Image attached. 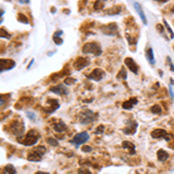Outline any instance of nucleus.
I'll return each mask as SVG.
<instances>
[{
    "label": "nucleus",
    "instance_id": "nucleus-35",
    "mask_svg": "<svg viewBox=\"0 0 174 174\" xmlns=\"http://www.w3.org/2000/svg\"><path fill=\"white\" fill-rule=\"evenodd\" d=\"M26 115L28 116V118L30 120V121H36V115H35V113H33V112H27Z\"/></svg>",
    "mask_w": 174,
    "mask_h": 174
},
{
    "label": "nucleus",
    "instance_id": "nucleus-36",
    "mask_svg": "<svg viewBox=\"0 0 174 174\" xmlns=\"http://www.w3.org/2000/svg\"><path fill=\"white\" fill-rule=\"evenodd\" d=\"M104 128H106V127H104V125H102V124H101V125H99V127L96 128L95 134H96V135H100V134H102V132H104Z\"/></svg>",
    "mask_w": 174,
    "mask_h": 174
},
{
    "label": "nucleus",
    "instance_id": "nucleus-33",
    "mask_svg": "<svg viewBox=\"0 0 174 174\" xmlns=\"http://www.w3.org/2000/svg\"><path fill=\"white\" fill-rule=\"evenodd\" d=\"M46 142H48L51 146H57V145H58V142H57L55 138H52V137H49V138L46 139Z\"/></svg>",
    "mask_w": 174,
    "mask_h": 174
},
{
    "label": "nucleus",
    "instance_id": "nucleus-29",
    "mask_svg": "<svg viewBox=\"0 0 174 174\" xmlns=\"http://www.w3.org/2000/svg\"><path fill=\"white\" fill-rule=\"evenodd\" d=\"M163 23H164V26L166 27V30L170 33V35H171V38L173 40L174 38V33H173V30H172V28L170 27V25H168V22L166 21V20H163Z\"/></svg>",
    "mask_w": 174,
    "mask_h": 174
},
{
    "label": "nucleus",
    "instance_id": "nucleus-14",
    "mask_svg": "<svg viewBox=\"0 0 174 174\" xmlns=\"http://www.w3.org/2000/svg\"><path fill=\"white\" fill-rule=\"evenodd\" d=\"M124 64H125V66H128V69L130 70L132 73L138 74V65H137V63L134 61L131 57H127L124 59Z\"/></svg>",
    "mask_w": 174,
    "mask_h": 174
},
{
    "label": "nucleus",
    "instance_id": "nucleus-30",
    "mask_svg": "<svg viewBox=\"0 0 174 174\" xmlns=\"http://www.w3.org/2000/svg\"><path fill=\"white\" fill-rule=\"evenodd\" d=\"M76 82H77V80L74 78H71V77L64 79V84L68 85V86H71V85H73V84H76Z\"/></svg>",
    "mask_w": 174,
    "mask_h": 174
},
{
    "label": "nucleus",
    "instance_id": "nucleus-19",
    "mask_svg": "<svg viewBox=\"0 0 174 174\" xmlns=\"http://www.w3.org/2000/svg\"><path fill=\"white\" fill-rule=\"evenodd\" d=\"M145 57L148 62L151 65H156V59H154V53H153V49L152 48H148L145 51Z\"/></svg>",
    "mask_w": 174,
    "mask_h": 174
},
{
    "label": "nucleus",
    "instance_id": "nucleus-9",
    "mask_svg": "<svg viewBox=\"0 0 174 174\" xmlns=\"http://www.w3.org/2000/svg\"><path fill=\"white\" fill-rule=\"evenodd\" d=\"M100 30L106 35L115 36V35H117V25H116L115 22H112V23L101 26L100 27Z\"/></svg>",
    "mask_w": 174,
    "mask_h": 174
},
{
    "label": "nucleus",
    "instance_id": "nucleus-18",
    "mask_svg": "<svg viewBox=\"0 0 174 174\" xmlns=\"http://www.w3.org/2000/svg\"><path fill=\"white\" fill-rule=\"evenodd\" d=\"M137 104H138V99H137V98H130L129 100H127V101L123 102L122 107H123V109H125V110H130V109H132V107L136 106Z\"/></svg>",
    "mask_w": 174,
    "mask_h": 174
},
{
    "label": "nucleus",
    "instance_id": "nucleus-3",
    "mask_svg": "<svg viewBox=\"0 0 174 174\" xmlns=\"http://www.w3.org/2000/svg\"><path fill=\"white\" fill-rule=\"evenodd\" d=\"M82 52L86 55H94L95 57H98L102 53V48L100 43H98V42H88V43L84 44Z\"/></svg>",
    "mask_w": 174,
    "mask_h": 174
},
{
    "label": "nucleus",
    "instance_id": "nucleus-22",
    "mask_svg": "<svg viewBox=\"0 0 174 174\" xmlns=\"http://www.w3.org/2000/svg\"><path fill=\"white\" fill-rule=\"evenodd\" d=\"M157 158H158L159 161H166V160L170 158V154H168V152L165 151V150H158V152H157Z\"/></svg>",
    "mask_w": 174,
    "mask_h": 174
},
{
    "label": "nucleus",
    "instance_id": "nucleus-21",
    "mask_svg": "<svg viewBox=\"0 0 174 174\" xmlns=\"http://www.w3.org/2000/svg\"><path fill=\"white\" fill-rule=\"evenodd\" d=\"M1 174H16V170L15 167L10 164H7L2 167L1 170Z\"/></svg>",
    "mask_w": 174,
    "mask_h": 174
},
{
    "label": "nucleus",
    "instance_id": "nucleus-6",
    "mask_svg": "<svg viewBox=\"0 0 174 174\" xmlns=\"http://www.w3.org/2000/svg\"><path fill=\"white\" fill-rule=\"evenodd\" d=\"M59 107H61V104H59V101L57 99H48L46 106L42 107V110L45 114H52L55 113Z\"/></svg>",
    "mask_w": 174,
    "mask_h": 174
},
{
    "label": "nucleus",
    "instance_id": "nucleus-27",
    "mask_svg": "<svg viewBox=\"0 0 174 174\" xmlns=\"http://www.w3.org/2000/svg\"><path fill=\"white\" fill-rule=\"evenodd\" d=\"M157 30H158V33L161 35V36H164L165 37V40H170L168 37H167V35L165 34V30H164V27H163V25H160V23H158L156 26Z\"/></svg>",
    "mask_w": 174,
    "mask_h": 174
},
{
    "label": "nucleus",
    "instance_id": "nucleus-11",
    "mask_svg": "<svg viewBox=\"0 0 174 174\" xmlns=\"http://www.w3.org/2000/svg\"><path fill=\"white\" fill-rule=\"evenodd\" d=\"M89 64V58L87 57H77L73 62V68L76 70H82Z\"/></svg>",
    "mask_w": 174,
    "mask_h": 174
},
{
    "label": "nucleus",
    "instance_id": "nucleus-41",
    "mask_svg": "<svg viewBox=\"0 0 174 174\" xmlns=\"http://www.w3.org/2000/svg\"><path fill=\"white\" fill-rule=\"evenodd\" d=\"M19 2H21V4H29V0H20Z\"/></svg>",
    "mask_w": 174,
    "mask_h": 174
},
{
    "label": "nucleus",
    "instance_id": "nucleus-26",
    "mask_svg": "<svg viewBox=\"0 0 174 174\" xmlns=\"http://www.w3.org/2000/svg\"><path fill=\"white\" fill-rule=\"evenodd\" d=\"M17 20H19V22H21V23H25V25H28L29 23V21H28V17L23 14V13H19L17 14Z\"/></svg>",
    "mask_w": 174,
    "mask_h": 174
},
{
    "label": "nucleus",
    "instance_id": "nucleus-37",
    "mask_svg": "<svg viewBox=\"0 0 174 174\" xmlns=\"http://www.w3.org/2000/svg\"><path fill=\"white\" fill-rule=\"evenodd\" d=\"M81 150H82L84 152H91V151H92V148H91V146H87V145H85V146H82V148H81Z\"/></svg>",
    "mask_w": 174,
    "mask_h": 174
},
{
    "label": "nucleus",
    "instance_id": "nucleus-10",
    "mask_svg": "<svg viewBox=\"0 0 174 174\" xmlns=\"http://www.w3.org/2000/svg\"><path fill=\"white\" fill-rule=\"evenodd\" d=\"M104 76H106V73H104V70L101 69H94L89 74H87L86 77L87 79H89V80H94V81H100V80H102L104 78Z\"/></svg>",
    "mask_w": 174,
    "mask_h": 174
},
{
    "label": "nucleus",
    "instance_id": "nucleus-39",
    "mask_svg": "<svg viewBox=\"0 0 174 174\" xmlns=\"http://www.w3.org/2000/svg\"><path fill=\"white\" fill-rule=\"evenodd\" d=\"M168 89H170V96L172 98V100H174V92H173V89H172V86L168 87Z\"/></svg>",
    "mask_w": 174,
    "mask_h": 174
},
{
    "label": "nucleus",
    "instance_id": "nucleus-24",
    "mask_svg": "<svg viewBox=\"0 0 174 174\" xmlns=\"http://www.w3.org/2000/svg\"><path fill=\"white\" fill-rule=\"evenodd\" d=\"M122 6H114L113 8H109L107 10L108 15H115V14H120L121 13Z\"/></svg>",
    "mask_w": 174,
    "mask_h": 174
},
{
    "label": "nucleus",
    "instance_id": "nucleus-46",
    "mask_svg": "<svg viewBox=\"0 0 174 174\" xmlns=\"http://www.w3.org/2000/svg\"><path fill=\"white\" fill-rule=\"evenodd\" d=\"M173 50H174V46H173Z\"/></svg>",
    "mask_w": 174,
    "mask_h": 174
},
{
    "label": "nucleus",
    "instance_id": "nucleus-16",
    "mask_svg": "<svg viewBox=\"0 0 174 174\" xmlns=\"http://www.w3.org/2000/svg\"><path fill=\"white\" fill-rule=\"evenodd\" d=\"M52 129L55 130V132H65L68 130V125L65 124V122L58 120L55 123H52Z\"/></svg>",
    "mask_w": 174,
    "mask_h": 174
},
{
    "label": "nucleus",
    "instance_id": "nucleus-17",
    "mask_svg": "<svg viewBox=\"0 0 174 174\" xmlns=\"http://www.w3.org/2000/svg\"><path fill=\"white\" fill-rule=\"evenodd\" d=\"M134 7H135L136 10H137L140 20L143 21V23H144V25H148V20H146V16H145V14H144V10L142 8V5H140L139 2H134Z\"/></svg>",
    "mask_w": 174,
    "mask_h": 174
},
{
    "label": "nucleus",
    "instance_id": "nucleus-5",
    "mask_svg": "<svg viewBox=\"0 0 174 174\" xmlns=\"http://www.w3.org/2000/svg\"><path fill=\"white\" fill-rule=\"evenodd\" d=\"M98 114L92 112V110H85V112H81L79 114V122L81 124H88V123H92L98 118Z\"/></svg>",
    "mask_w": 174,
    "mask_h": 174
},
{
    "label": "nucleus",
    "instance_id": "nucleus-45",
    "mask_svg": "<svg viewBox=\"0 0 174 174\" xmlns=\"http://www.w3.org/2000/svg\"><path fill=\"white\" fill-rule=\"evenodd\" d=\"M35 174H49V173H44V172H36Z\"/></svg>",
    "mask_w": 174,
    "mask_h": 174
},
{
    "label": "nucleus",
    "instance_id": "nucleus-31",
    "mask_svg": "<svg viewBox=\"0 0 174 174\" xmlns=\"http://www.w3.org/2000/svg\"><path fill=\"white\" fill-rule=\"evenodd\" d=\"M52 41L55 42L56 45H62V44H63V40L61 38V36H55V35H52Z\"/></svg>",
    "mask_w": 174,
    "mask_h": 174
},
{
    "label": "nucleus",
    "instance_id": "nucleus-23",
    "mask_svg": "<svg viewBox=\"0 0 174 174\" xmlns=\"http://www.w3.org/2000/svg\"><path fill=\"white\" fill-rule=\"evenodd\" d=\"M116 78L118 80H125L127 79V70H125L124 66H122L121 70L118 71V73L116 74Z\"/></svg>",
    "mask_w": 174,
    "mask_h": 174
},
{
    "label": "nucleus",
    "instance_id": "nucleus-7",
    "mask_svg": "<svg viewBox=\"0 0 174 174\" xmlns=\"http://www.w3.org/2000/svg\"><path fill=\"white\" fill-rule=\"evenodd\" d=\"M89 138V135H88V132L86 131H82V132H79L73 138L71 139L70 142L73 144V145H76V146H79V145H82V144H85L87 140Z\"/></svg>",
    "mask_w": 174,
    "mask_h": 174
},
{
    "label": "nucleus",
    "instance_id": "nucleus-38",
    "mask_svg": "<svg viewBox=\"0 0 174 174\" xmlns=\"http://www.w3.org/2000/svg\"><path fill=\"white\" fill-rule=\"evenodd\" d=\"M167 62H168V64H170V69H171V71H173L174 72V65H173V63L171 62V58H170V57H167Z\"/></svg>",
    "mask_w": 174,
    "mask_h": 174
},
{
    "label": "nucleus",
    "instance_id": "nucleus-44",
    "mask_svg": "<svg viewBox=\"0 0 174 174\" xmlns=\"http://www.w3.org/2000/svg\"><path fill=\"white\" fill-rule=\"evenodd\" d=\"M170 81H171V85H174V80L172 78L170 79Z\"/></svg>",
    "mask_w": 174,
    "mask_h": 174
},
{
    "label": "nucleus",
    "instance_id": "nucleus-28",
    "mask_svg": "<svg viewBox=\"0 0 174 174\" xmlns=\"http://www.w3.org/2000/svg\"><path fill=\"white\" fill-rule=\"evenodd\" d=\"M104 1H102V0L94 2V9L95 10H101V9H104Z\"/></svg>",
    "mask_w": 174,
    "mask_h": 174
},
{
    "label": "nucleus",
    "instance_id": "nucleus-25",
    "mask_svg": "<svg viewBox=\"0 0 174 174\" xmlns=\"http://www.w3.org/2000/svg\"><path fill=\"white\" fill-rule=\"evenodd\" d=\"M151 112H152V114L160 115V114L163 113V109H161L160 104H154V106H152V107H151Z\"/></svg>",
    "mask_w": 174,
    "mask_h": 174
},
{
    "label": "nucleus",
    "instance_id": "nucleus-34",
    "mask_svg": "<svg viewBox=\"0 0 174 174\" xmlns=\"http://www.w3.org/2000/svg\"><path fill=\"white\" fill-rule=\"evenodd\" d=\"M78 174H92V172L88 170V168H85V167H81L78 170Z\"/></svg>",
    "mask_w": 174,
    "mask_h": 174
},
{
    "label": "nucleus",
    "instance_id": "nucleus-8",
    "mask_svg": "<svg viewBox=\"0 0 174 174\" xmlns=\"http://www.w3.org/2000/svg\"><path fill=\"white\" fill-rule=\"evenodd\" d=\"M151 137L154 139L165 138L167 142H171L173 139V135L167 134V131L164 130V129H154V130H152V132H151Z\"/></svg>",
    "mask_w": 174,
    "mask_h": 174
},
{
    "label": "nucleus",
    "instance_id": "nucleus-1",
    "mask_svg": "<svg viewBox=\"0 0 174 174\" xmlns=\"http://www.w3.org/2000/svg\"><path fill=\"white\" fill-rule=\"evenodd\" d=\"M6 129L9 130V132L13 134L14 136H16L17 138H20L25 134V123L20 120H14L6 127Z\"/></svg>",
    "mask_w": 174,
    "mask_h": 174
},
{
    "label": "nucleus",
    "instance_id": "nucleus-2",
    "mask_svg": "<svg viewBox=\"0 0 174 174\" xmlns=\"http://www.w3.org/2000/svg\"><path fill=\"white\" fill-rule=\"evenodd\" d=\"M40 138H41V134L36 129H32L27 132L26 136L22 138V140H20V143L26 145V146H33L38 142Z\"/></svg>",
    "mask_w": 174,
    "mask_h": 174
},
{
    "label": "nucleus",
    "instance_id": "nucleus-13",
    "mask_svg": "<svg viewBox=\"0 0 174 174\" xmlns=\"http://www.w3.org/2000/svg\"><path fill=\"white\" fill-rule=\"evenodd\" d=\"M50 92L57 94V95H68L69 94V91L65 85H56V86H52L50 87Z\"/></svg>",
    "mask_w": 174,
    "mask_h": 174
},
{
    "label": "nucleus",
    "instance_id": "nucleus-32",
    "mask_svg": "<svg viewBox=\"0 0 174 174\" xmlns=\"http://www.w3.org/2000/svg\"><path fill=\"white\" fill-rule=\"evenodd\" d=\"M0 36H1V38H4V37L10 38V37H12V35L8 34V33L5 30V28H1V29H0Z\"/></svg>",
    "mask_w": 174,
    "mask_h": 174
},
{
    "label": "nucleus",
    "instance_id": "nucleus-4",
    "mask_svg": "<svg viewBox=\"0 0 174 174\" xmlns=\"http://www.w3.org/2000/svg\"><path fill=\"white\" fill-rule=\"evenodd\" d=\"M45 152H46V148L44 146H42V145L36 146L28 153L27 159L29 161H40V160H42V157L45 154Z\"/></svg>",
    "mask_w": 174,
    "mask_h": 174
},
{
    "label": "nucleus",
    "instance_id": "nucleus-15",
    "mask_svg": "<svg viewBox=\"0 0 174 174\" xmlns=\"http://www.w3.org/2000/svg\"><path fill=\"white\" fill-rule=\"evenodd\" d=\"M137 127H138V123L136 121H131L124 129H123V134L125 135H135L136 134V130H137Z\"/></svg>",
    "mask_w": 174,
    "mask_h": 174
},
{
    "label": "nucleus",
    "instance_id": "nucleus-12",
    "mask_svg": "<svg viewBox=\"0 0 174 174\" xmlns=\"http://www.w3.org/2000/svg\"><path fill=\"white\" fill-rule=\"evenodd\" d=\"M15 62L13 61V59H8V58H1L0 59V70H1V72H4V71H8V70H12L15 68Z\"/></svg>",
    "mask_w": 174,
    "mask_h": 174
},
{
    "label": "nucleus",
    "instance_id": "nucleus-40",
    "mask_svg": "<svg viewBox=\"0 0 174 174\" xmlns=\"http://www.w3.org/2000/svg\"><path fill=\"white\" fill-rule=\"evenodd\" d=\"M53 35H55V36H62V35H63V30H57Z\"/></svg>",
    "mask_w": 174,
    "mask_h": 174
},
{
    "label": "nucleus",
    "instance_id": "nucleus-42",
    "mask_svg": "<svg viewBox=\"0 0 174 174\" xmlns=\"http://www.w3.org/2000/svg\"><path fill=\"white\" fill-rule=\"evenodd\" d=\"M33 63H34V59H33V61H30V63H29V65L27 66V69H30V66L33 65Z\"/></svg>",
    "mask_w": 174,
    "mask_h": 174
},
{
    "label": "nucleus",
    "instance_id": "nucleus-20",
    "mask_svg": "<svg viewBox=\"0 0 174 174\" xmlns=\"http://www.w3.org/2000/svg\"><path fill=\"white\" fill-rule=\"evenodd\" d=\"M122 148L128 150V152H129L130 154H135V152H136V146H135V144H132L131 142H128V140H124V142L122 143Z\"/></svg>",
    "mask_w": 174,
    "mask_h": 174
},
{
    "label": "nucleus",
    "instance_id": "nucleus-43",
    "mask_svg": "<svg viewBox=\"0 0 174 174\" xmlns=\"http://www.w3.org/2000/svg\"><path fill=\"white\" fill-rule=\"evenodd\" d=\"M156 1H158V2H163V4H164V2H167L168 0H156Z\"/></svg>",
    "mask_w": 174,
    "mask_h": 174
}]
</instances>
